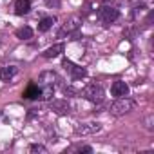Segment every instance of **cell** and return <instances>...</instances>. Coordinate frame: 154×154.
Instances as JSON below:
<instances>
[{"mask_svg": "<svg viewBox=\"0 0 154 154\" xmlns=\"http://www.w3.org/2000/svg\"><path fill=\"white\" fill-rule=\"evenodd\" d=\"M132 109H134V102L129 100V98H125V96L118 98V100L111 105V112L116 114V116H122V114H125V112H129V111H132Z\"/></svg>", "mask_w": 154, "mask_h": 154, "instance_id": "obj_1", "label": "cell"}, {"mask_svg": "<svg viewBox=\"0 0 154 154\" xmlns=\"http://www.w3.org/2000/svg\"><path fill=\"white\" fill-rule=\"evenodd\" d=\"M82 94H84V98H87L89 102H94V103H100L103 100V89L98 84H89L82 91Z\"/></svg>", "mask_w": 154, "mask_h": 154, "instance_id": "obj_2", "label": "cell"}, {"mask_svg": "<svg viewBox=\"0 0 154 154\" xmlns=\"http://www.w3.org/2000/svg\"><path fill=\"white\" fill-rule=\"evenodd\" d=\"M118 9H114V8H107V6H103V8H100L98 9V18L102 20V22H105V24H111V22H114L116 18H118Z\"/></svg>", "mask_w": 154, "mask_h": 154, "instance_id": "obj_3", "label": "cell"}, {"mask_svg": "<svg viewBox=\"0 0 154 154\" xmlns=\"http://www.w3.org/2000/svg\"><path fill=\"white\" fill-rule=\"evenodd\" d=\"M63 67H65V71H69V72H71L72 78H84V76L87 74V72H85V69H82V67H78V65H74V63H72V62H69L67 58L63 60Z\"/></svg>", "mask_w": 154, "mask_h": 154, "instance_id": "obj_4", "label": "cell"}, {"mask_svg": "<svg viewBox=\"0 0 154 154\" xmlns=\"http://www.w3.org/2000/svg\"><path fill=\"white\" fill-rule=\"evenodd\" d=\"M111 93H112V96H116V98L127 96V94H129V85H127L125 82L118 80V82H114V84L111 85Z\"/></svg>", "mask_w": 154, "mask_h": 154, "instance_id": "obj_5", "label": "cell"}, {"mask_svg": "<svg viewBox=\"0 0 154 154\" xmlns=\"http://www.w3.org/2000/svg\"><path fill=\"white\" fill-rule=\"evenodd\" d=\"M100 129H102L100 123L91 122V123H84L82 127H76V132H78V134H94V132H98Z\"/></svg>", "mask_w": 154, "mask_h": 154, "instance_id": "obj_6", "label": "cell"}, {"mask_svg": "<svg viewBox=\"0 0 154 154\" xmlns=\"http://www.w3.org/2000/svg\"><path fill=\"white\" fill-rule=\"evenodd\" d=\"M15 74H17V67H13V65H9V67H0V80L9 82Z\"/></svg>", "mask_w": 154, "mask_h": 154, "instance_id": "obj_7", "label": "cell"}, {"mask_svg": "<svg viewBox=\"0 0 154 154\" xmlns=\"http://www.w3.org/2000/svg\"><path fill=\"white\" fill-rule=\"evenodd\" d=\"M29 9H31L29 0H17V4H15V13L17 15H26V13H29Z\"/></svg>", "mask_w": 154, "mask_h": 154, "instance_id": "obj_8", "label": "cell"}, {"mask_svg": "<svg viewBox=\"0 0 154 154\" xmlns=\"http://www.w3.org/2000/svg\"><path fill=\"white\" fill-rule=\"evenodd\" d=\"M24 96H26L27 100H36V98H40V96H42V89H40V87H36V85H29V87L26 89Z\"/></svg>", "mask_w": 154, "mask_h": 154, "instance_id": "obj_9", "label": "cell"}, {"mask_svg": "<svg viewBox=\"0 0 154 154\" xmlns=\"http://www.w3.org/2000/svg\"><path fill=\"white\" fill-rule=\"evenodd\" d=\"M53 24H54V18H51V17H45V18H42V20L38 22V31L45 33V31H49V29L53 27Z\"/></svg>", "mask_w": 154, "mask_h": 154, "instance_id": "obj_10", "label": "cell"}, {"mask_svg": "<svg viewBox=\"0 0 154 154\" xmlns=\"http://www.w3.org/2000/svg\"><path fill=\"white\" fill-rule=\"evenodd\" d=\"M62 51H63V44H56V45L49 47V49L44 53V56H45V58H54V56H58Z\"/></svg>", "mask_w": 154, "mask_h": 154, "instance_id": "obj_11", "label": "cell"}, {"mask_svg": "<svg viewBox=\"0 0 154 154\" xmlns=\"http://www.w3.org/2000/svg\"><path fill=\"white\" fill-rule=\"evenodd\" d=\"M33 36V29L31 27H20V29H17V38H20V40H27V38H31Z\"/></svg>", "mask_w": 154, "mask_h": 154, "instance_id": "obj_12", "label": "cell"}, {"mask_svg": "<svg viewBox=\"0 0 154 154\" xmlns=\"http://www.w3.org/2000/svg\"><path fill=\"white\" fill-rule=\"evenodd\" d=\"M31 150H33V152H35V150H40V152H44L45 149H44L42 145H33V147H31Z\"/></svg>", "mask_w": 154, "mask_h": 154, "instance_id": "obj_13", "label": "cell"}]
</instances>
